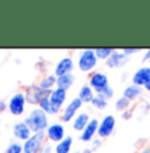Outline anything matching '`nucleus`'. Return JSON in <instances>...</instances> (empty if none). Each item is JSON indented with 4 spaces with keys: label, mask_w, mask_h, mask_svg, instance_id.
<instances>
[{
    "label": "nucleus",
    "mask_w": 150,
    "mask_h": 153,
    "mask_svg": "<svg viewBox=\"0 0 150 153\" xmlns=\"http://www.w3.org/2000/svg\"><path fill=\"white\" fill-rule=\"evenodd\" d=\"M108 104H109V101H108V100L105 99L102 95H96L90 105H92V107L95 108V109H97V111H102V109H105V108L108 107Z\"/></svg>",
    "instance_id": "obj_22"
},
{
    "label": "nucleus",
    "mask_w": 150,
    "mask_h": 153,
    "mask_svg": "<svg viewBox=\"0 0 150 153\" xmlns=\"http://www.w3.org/2000/svg\"><path fill=\"white\" fill-rule=\"evenodd\" d=\"M76 77L73 73H68L64 76H58L57 77V83H56V88H60L64 91H69L72 88V85L75 84Z\"/></svg>",
    "instance_id": "obj_20"
},
{
    "label": "nucleus",
    "mask_w": 150,
    "mask_h": 153,
    "mask_svg": "<svg viewBox=\"0 0 150 153\" xmlns=\"http://www.w3.org/2000/svg\"><path fill=\"white\" fill-rule=\"evenodd\" d=\"M90 120H92V117H90L89 112L81 111L80 113H78L77 116L75 117V120L72 121V128H73V131L80 132V133H81V132L85 129V126L89 124Z\"/></svg>",
    "instance_id": "obj_16"
},
{
    "label": "nucleus",
    "mask_w": 150,
    "mask_h": 153,
    "mask_svg": "<svg viewBox=\"0 0 150 153\" xmlns=\"http://www.w3.org/2000/svg\"><path fill=\"white\" fill-rule=\"evenodd\" d=\"M24 121L31 128L32 133H40V132H45L49 126V114L40 109L39 107H35L28 112Z\"/></svg>",
    "instance_id": "obj_1"
},
{
    "label": "nucleus",
    "mask_w": 150,
    "mask_h": 153,
    "mask_svg": "<svg viewBox=\"0 0 150 153\" xmlns=\"http://www.w3.org/2000/svg\"><path fill=\"white\" fill-rule=\"evenodd\" d=\"M102 144H104V140L100 139V137L97 136L96 139H93V140H92V143H90V148H92V151H93V152H96V151H98V149L101 148Z\"/></svg>",
    "instance_id": "obj_28"
},
{
    "label": "nucleus",
    "mask_w": 150,
    "mask_h": 153,
    "mask_svg": "<svg viewBox=\"0 0 150 153\" xmlns=\"http://www.w3.org/2000/svg\"><path fill=\"white\" fill-rule=\"evenodd\" d=\"M143 88L142 87H138L136 84H129L123 88V92H122V96L126 97L129 101H137L138 99L142 97L143 95Z\"/></svg>",
    "instance_id": "obj_17"
},
{
    "label": "nucleus",
    "mask_w": 150,
    "mask_h": 153,
    "mask_svg": "<svg viewBox=\"0 0 150 153\" xmlns=\"http://www.w3.org/2000/svg\"><path fill=\"white\" fill-rule=\"evenodd\" d=\"M5 111H8V104H7V101L1 100V101H0V114L4 113Z\"/></svg>",
    "instance_id": "obj_32"
},
{
    "label": "nucleus",
    "mask_w": 150,
    "mask_h": 153,
    "mask_svg": "<svg viewBox=\"0 0 150 153\" xmlns=\"http://www.w3.org/2000/svg\"><path fill=\"white\" fill-rule=\"evenodd\" d=\"M148 65H149V67H150V60H149V61H148Z\"/></svg>",
    "instance_id": "obj_37"
},
{
    "label": "nucleus",
    "mask_w": 150,
    "mask_h": 153,
    "mask_svg": "<svg viewBox=\"0 0 150 153\" xmlns=\"http://www.w3.org/2000/svg\"><path fill=\"white\" fill-rule=\"evenodd\" d=\"M132 117H133V111L132 109H128V111L122 112V119L123 120H130Z\"/></svg>",
    "instance_id": "obj_31"
},
{
    "label": "nucleus",
    "mask_w": 150,
    "mask_h": 153,
    "mask_svg": "<svg viewBox=\"0 0 150 153\" xmlns=\"http://www.w3.org/2000/svg\"><path fill=\"white\" fill-rule=\"evenodd\" d=\"M73 146V137L65 136V139L61 140L55 145V153H72Z\"/></svg>",
    "instance_id": "obj_21"
},
{
    "label": "nucleus",
    "mask_w": 150,
    "mask_h": 153,
    "mask_svg": "<svg viewBox=\"0 0 150 153\" xmlns=\"http://www.w3.org/2000/svg\"><path fill=\"white\" fill-rule=\"evenodd\" d=\"M98 59L96 56L95 49L92 48H86L82 49V51L78 53L77 57V68L84 73H93L96 71V67L98 65Z\"/></svg>",
    "instance_id": "obj_2"
},
{
    "label": "nucleus",
    "mask_w": 150,
    "mask_h": 153,
    "mask_svg": "<svg viewBox=\"0 0 150 153\" xmlns=\"http://www.w3.org/2000/svg\"><path fill=\"white\" fill-rule=\"evenodd\" d=\"M4 153H23V143L20 141H12L4 149Z\"/></svg>",
    "instance_id": "obj_25"
},
{
    "label": "nucleus",
    "mask_w": 150,
    "mask_h": 153,
    "mask_svg": "<svg viewBox=\"0 0 150 153\" xmlns=\"http://www.w3.org/2000/svg\"><path fill=\"white\" fill-rule=\"evenodd\" d=\"M45 136H47V141H49L51 144H57L61 140L65 139L67 132H65V125L61 121L58 123H52L49 124V126L45 131Z\"/></svg>",
    "instance_id": "obj_8"
},
{
    "label": "nucleus",
    "mask_w": 150,
    "mask_h": 153,
    "mask_svg": "<svg viewBox=\"0 0 150 153\" xmlns=\"http://www.w3.org/2000/svg\"><path fill=\"white\" fill-rule=\"evenodd\" d=\"M8 104V112H10L12 116H23L25 113L27 109V99H25L24 92L19 91V92H15L7 101Z\"/></svg>",
    "instance_id": "obj_3"
},
{
    "label": "nucleus",
    "mask_w": 150,
    "mask_h": 153,
    "mask_svg": "<svg viewBox=\"0 0 150 153\" xmlns=\"http://www.w3.org/2000/svg\"><path fill=\"white\" fill-rule=\"evenodd\" d=\"M129 59L130 57L126 56L122 51H117L116 49V51L110 55V57L105 61V64H106V67L110 69H118V68L125 67L126 64L129 63Z\"/></svg>",
    "instance_id": "obj_12"
},
{
    "label": "nucleus",
    "mask_w": 150,
    "mask_h": 153,
    "mask_svg": "<svg viewBox=\"0 0 150 153\" xmlns=\"http://www.w3.org/2000/svg\"><path fill=\"white\" fill-rule=\"evenodd\" d=\"M73 69H75V60H73L70 56H64V57L60 59V60L57 61V64L55 65L53 73L58 77V76L73 73Z\"/></svg>",
    "instance_id": "obj_13"
},
{
    "label": "nucleus",
    "mask_w": 150,
    "mask_h": 153,
    "mask_svg": "<svg viewBox=\"0 0 150 153\" xmlns=\"http://www.w3.org/2000/svg\"><path fill=\"white\" fill-rule=\"evenodd\" d=\"M114 51H116V49H113V48H96L95 49L97 59H98V60H102V61H106Z\"/></svg>",
    "instance_id": "obj_23"
},
{
    "label": "nucleus",
    "mask_w": 150,
    "mask_h": 153,
    "mask_svg": "<svg viewBox=\"0 0 150 153\" xmlns=\"http://www.w3.org/2000/svg\"><path fill=\"white\" fill-rule=\"evenodd\" d=\"M96 96V92L89 87V84H84L81 85V88L78 89V95L77 97L82 101V104H92L93 99Z\"/></svg>",
    "instance_id": "obj_18"
},
{
    "label": "nucleus",
    "mask_w": 150,
    "mask_h": 153,
    "mask_svg": "<svg viewBox=\"0 0 150 153\" xmlns=\"http://www.w3.org/2000/svg\"><path fill=\"white\" fill-rule=\"evenodd\" d=\"M51 92L52 91L43 89L39 84H31L25 88L24 95H25V99H27V104L32 105V107H39L41 100L51 95Z\"/></svg>",
    "instance_id": "obj_6"
},
{
    "label": "nucleus",
    "mask_w": 150,
    "mask_h": 153,
    "mask_svg": "<svg viewBox=\"0 0 150 153\" xmlns=\"http://www.w3.org/2000/svg\"><path fill=\"white\" fill-rule=\"evenodd\" d=\"M114 129H116V117L113 114H106L100 120L97 136L102 140H106L114 133Z\"/></svg>",
    "instance_id": "obj_9"
},
{
    "label": "nucleus",
    "mask_w": 150,
    "mask_h": 153,
    "mask_svg": "<svg viewBox=\"0 0 150 153\" xmlns=\"http://www.w3.org/2000/svg\"><path fill=\"white\" fill-rule=\"evenodd\" d=\"M149 60H150V48L146 49V51L143 52V55H142V61L143 63H148Z\"/></svg>",
    "instance_id": "obj_33"
},
{
    "label": "nucleus",
    "mask_w": 150,
    "mask_h": 153,
    "mask_svg": "<svg viewBox=\"0 0 150 153\" xmlns=\"http://www.w3.org/2000/svg\"><path fill=\"white\" fill-rule=\"evenodd\" d=\"M39 153H55V146L53 144H51L49 141H45L43 144V146L40 148Z\"/></svg>",
    "instance_id": "obj_27"
},
{
    "label": "nucleus",
    "mask_w": 150,
    "mask_h": 153,
    "mask_svg": "<svg viewBox=\"0 0 150 153\" xmlns=\"http://www.w3.org/2000/svg\"><path fill=\"white\" fill-rule=\"evenodd\" d=\"M80 153H93V151L90 146H86V148H84L82 151H80Z\"/></svg>",
    "instance_id": "obj_35"
},
{
    "label": "nucleus",
    "mask_w": 150,
    "mask_h": 153,
    "mask_svg": "<svg viewBox=\"0 0 150 153\" xmlns=\"http://www.w3.org/2000/svg\"><path fill=\"white\" fill-rule=\"evenodd\" d=\"M88 84L96 92V95H101L104 91H106L110 87L109 76L105 72H102V71H95L93 73L89 75Z\"/></svg>",
    "instance_id": "obj_4"
},
{
    "label": "nucleus",
    "mask_w": 150,
    "mask_h": 153,
    "mask_svg": "<svg viewBox=\"0 0 150 153\" xmlns=\"http://www.w3.org/2000/svg\"><path fill=\"white\" fill-rule=\"evenodd\" d=\"M121 51H122L126 56H129V57H130V56H133L134 53H138L141 49H140V48H123V49H121Z\"/></svg>",
    "instance_id": "obj_30"
},
{
    "label": "nucleus",
    "mask_w": 150,
    "mask_h": 153,
    "mask_svg": "<svg viewBox=\"0 0 150 153\" xmlns=\"http://www.w3.org/2000/svg\"><path fill=\"white\" fill-rule=\"evenodd\" d=\"M138 153H150V145H148V146H143V148H141L140 151H138Z\"/></svg>",
    "instance_id": "obj_34"
},
{
    "label": "nucleus",
    "mask_w": 150,
    "mask_h": 153,
    "mask_svg": "<svg viewBox=\"0 0 150 153\" xmlns=\"http://www.w3.org/2000/svg\"><path fill=\"white\" fill-rule=\"evenodd\" d=\"M82 101L78 97H73L72 100H69L65 104V107L63 108V112H61V123L63 124H67V123H72L75 120V117L77 116L81 112L82 108Z\"/></svg>",
    "instance_id": "obj_7"
},
{
    "label": "nucleus",
    "mask_w": 150,
    "mask_h": 153,
    "mask_svg": "<svg viewBox=\"0 0 150 153\" xmlns=\"http://www.w3.org/2000/svg\"><path fill=\"white\" fill-rule=\"evenodd\" d=\"M143 89H145L148 93H150V81H149V83L145 85V87H143Z\"/></svg>",
    "instance_id": "obj_36"
},
{
    "label": "nucleus",
    "mask_w": 150,
    "mask_h": 153,
    "mask_svg": "<svg viewBox=\"0 0 150 153\" xmlns=\"http://www.w3.org/2000/svg\"><path fill=\"white\" fill-rule=\"evenodd\" d=\"M72 153H80V152H77V151H76V152H72Z\"/></svg>",
    "instance_id": "obj_38"
},
{
    "label": "nucleus",
    "mask_w": 150,
    "mask_h": 153,
    "mask_svg": "<svg viewBox=\"0 0 150 153\" xmlns=\"http://www.w3.org/2000/svg\"><path fill=\"white\" fill-rule=\"evenodd\" d=\"M149 81H150V67L149 65L140 67L132 75V84H136L138 87L143 88Z\"/></svg>",
    "instance_id": "obj_14"
},
{
    "label": "nucleus",
    "mask_w": 150,
    "mask_h": 153,
    "mask_svg": "<svg viewBox=\"0 0 150 153\" xmlns=\"http://www.w3.org/2000/svg\"><path fill=\"white\" fill-rule=\"evenodd\" d=\"M98 124L100 120L93 117L89 121V124L85 126V129L80 133V140L84 143H92L93 139L97 137V132H98Z\"/></svg>",
    "instance_id": "obj_15"
},
{
    "label": "nucleus",
    "mask_w": 150,
    "mask_h": 153,
    "mask_svg": "<svg viewBox=\"0 0 150 153\" xmlns=\"http://www.w3.org/2000/svg\"><path fill=\"white\" fill-rule=\"evenodd\" d=\"M56 83H57V76L55 73H47L40 79L37 84L45 91H53L56 88Z\"/></svg>",
    "instance_id": "obj_19"
},
{
    "label": "nucleus",
    "mask_w": 150,
    "mask_h": 153,
    "mask_svg": "<svg viewBox=\"0 0 150 153\" xmlns=\"http://www.w3.org/2000/svg\"><path fill=\"white\" fill-rule=\"evenodd\" d=\"M39 108L40 109H43L45 113H48V114H51L52 113V111H51V101H49V96H47V97H44L43 100L40 101V104H39Z\"/></svg>",
    "instance_id": "obj_26"
},
{
    "label": "nucleus",
    "mask_w": 150,
    "mask_h": 153,
    "mask_svg": "<svg viewBox=\"0 0 150 153\" xmlns=\"http://www.w3.org/2000/svg\"><path fill=\"white\" fill-rule=\"evenodd\" d=\"M101 95L104 96V97L108 101H109V100H112V99L114 97V89H113V88H112V87H109L106 91H104V92H102Z\"/></svg>",
    "instance_id": "obj_29"
},
{
    "label": "nucleus",
    "mask_w": 150,
    "mask_h": 153,
    "mask_svg": "<svg viewBox=\"0 0 150 153\" xmlns=\"http://www.w3.org/2000/svg\"><path fill=\"white\" fill-rule=\"evenodd\" d=\"M114 107H116V111L118 112H125L128 109H130V101H129L126 97H123V96H121V97L117 99L116 104H114Z\"/></svg>",
    "instance_id": "obj_24"
},
{
    "label": "nucleus",
    "mask_w": 150,
    "mask_h": 153,
    "mask_svg": "<svg viewBox=\"0 0 150 153\" xmlns=\"http://www.w3.org/2000/svg\"><path fill=\"white\" fill-rule=\"evenodd\" d=\"M47 141L45 132L33 133L31 137L23 143V153H39L43 144Z\"/></svg>",
    "instance_id": "obj_10"
},
{
    "label": "nucleus",
    "mask_w": 150,
    "mask_h": 153,
    "mask_svg": "<svg viewBox=\"0 0 150 153\" xmlns=\"http://www.w3.org/2000/svg\"><path fill=\"white\" fill-rule=\"evenodd\" d=\"M12 133H13V137L16 140H19L20 143H24L27 141L29 137L32 136V131L31 128L27 125V123L24 120H20V121H16L15 124L12 125Z\"/></svg>",
    "instance_id": "obj_11"
},
{
    "label": "nucleus",
    "mask_w": 150,
    "mask_h": 153,
    "mask_svg": "<svg viewBox=\"0 0 150 153\" xmlns=\"http://www.w3.org/2000/svg\"><path fill=\"white\" fill-rule=\"evenodd\" d=\"M67 99H68V91L60 89V88H55L49 95V101H51V111L52 116H57L61 114L63 108L67 104Z\"/></svg>",
    "instance_id": "obj_5"
}]
</instances>
